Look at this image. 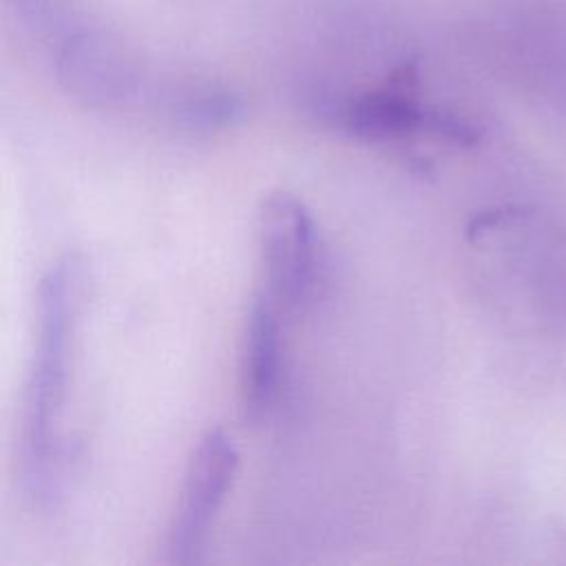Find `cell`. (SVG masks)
Returning <instances> with one entry per match:
<instances>
[{
	"label": "cell",
	"mask_w": 566,
	"mask_h": 566,
	"mask_svg": "<svg viewBox=\"0 0 566 566\" xmlns=\"http://www.w3.org/2000/svg\"><path fill=\"white\" fill-rule=\"evenodd\" d=\"M411 86L413 71L402 69L389 86L349 102L340 115L343 126L365 139H396L411 133L440 137L444 111L420 106Z\"/></svg>",
	"instance_id": "4"
},
{
	"label": "cell",
	"mask_w": 566,
	"mask_h": 566,
	"mask_svg": "<svg viewBox=\"0 0 566 566\" xmlns=\"http://www.w3.org/2000/svg\"><path fill=\"white\" fill-rule=\"evenodd\" d=\"M243 115V102L230 93H203L179 106V119L192 128H219Z\"/></svg>",
	"instance_id": "6"
},
{
	"label": "cell",
	"mask_w": 566,
	"mask_h": 566,
	"mask_svg": "<svg viewBox=\"0 0 566 566\" xmlns=\"http://www.w3.org/2000/svg\"><path fill=\"white\" fill-rule=\"evenodd\" d=\"M237 467L239 453L232 438L221 429H210L188 462L181 500L170 524L168 559L172 564L199 562Z\"/></svg>",
	"instance_id": "3"
},
{
	"label": "cell",
	"mask_w": 566,
	"mask_h": 566,
	"mask_svg": "<svg viewBox=\"0 0 566 566\" xmlns=\"http://www.w3.org/2000/svg\"><path fill=\"white\" fill-rule=\"evenodd\" d=\"M279 307L265 296L252 298L241 356V405L245 420H261L274 402L281 367Z\"/></svg>",
	"instance_id": "5"
},
{
	"label": "cell",
	"mask_w": 566,
	"mask_h": 566,
	"mask_svg": "<svg viewBox=\"0 0 566 566\" xmlns=\"http://www.w3.org/2000/svg\"><path fill=\"white\" fill-rule=\"evenodd\" d=\"M259 252L265 294L279 310L298 307L312 287L316 232L298 197L272 192L259 208Z\"/></svg>",
	"instance_id": "2"
},
{
	"label": "cell",
	"mask_w": 566,
	"mask_h": 566,
	"mask_svg": "<svg viewBox=\"0 0 566 566\" xmlns=\"http://www.w3.org/2000/svg\"><path fill=\"white\" fill-rule=\"evenodd\" d=\"M38 347L22 420V469L31 493L38 500H49L75 321V268L71 259H60L44 272L38 290Z\"/></svg>",
	"instance_id": "1"
}]
</instances>
